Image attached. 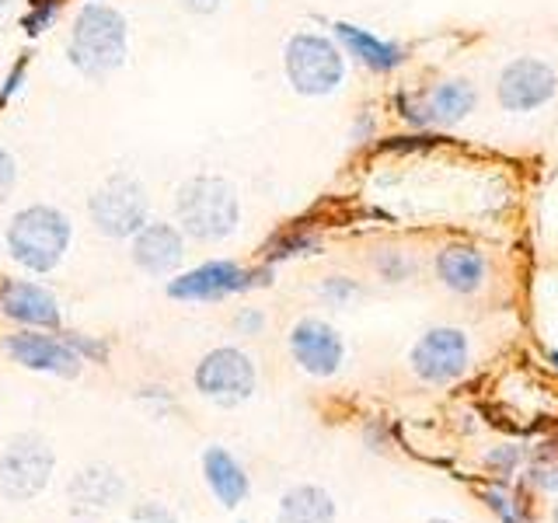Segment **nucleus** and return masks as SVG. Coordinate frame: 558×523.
I'll return each mask as SVG.
<instances>
[{"label":"nucleus","mask_w":558,"mask_h":523,"mask_svg":"<svg viewBox=\"0 0 558 523\" xmlns=\"http://www.w3.org/2000/svg\"><path fill=\"white\" fill-rule=\"evenodd\" d=\"M130 57V25L126 14L101 0H87L74 14L66 35V60L84 81H105L126 66Z\"/></svg>","instance_id":"f257e3e1"},{"label":"nucleus","mask_w":558,"mask_h":523,"mask_svg":"<svg viewBox=\"0 0 558 523\" xmlns=\"http://www.w3.org/2000/svg\"><path fill=\"white\" fill-rule=\"evenodd\" d=\"M74 241V223L52 203H28L8 220L4 248L14 266L25 272L49 276L63 266V258Z\"/></svg>","instance_id":"f03ea898"},{"label":"nucleus","mask_w":558,"mask_h":523,"mask_svg":"<svg viewBox=\"0 0 558 523\" xmlns=\"http://www.w3.org/2000/svg\"><path fill=\"white\" fill-rule=\"evenodd\" d=\"M174 223L199 244L227 241L241 223V196L220 174H192L174 188Z\"/></svg>","instance_id":"7ed1b4c3"},{"label":"nucleus","mask_w":558,"mask_h":523,"mask_svg":"<svg viewBox=\"0 0 558 523\" xmlns=\"http://www.w3.org/2000/svg\"><path fill=\"white\" fill-rule=\"evenodd\" d=\"M345 52L325 32H293L283 46V74L293 95L328 98L345 84Z\"/></svg>","instance_id":"20e7f679"},{"label":"nucleus","mask_w":558,"mask_h":523,"mask_svg":"<svg viewBox=\"0 0 558 523\" xmlns=\"http://www.w3.org/2000/svg\"><path fill=\"white\" fill-rule=\"evenodd\" d=\"M87 217L95 231L112 241H130L140 227L150 220L147 185L130 171H112L92 196H87Z\"/></svg>","instance_id":"39448f33"},{"label":"nucleus","mask_w":558,"mask_h":523,"mask_svg":"<svg viewBox=\"0 0 558 523\" xmlns=\"http://www.w3.org/2000/svg\"><path fill=\"white\" fill-rule=\"evenodd\" d=\"M57 471V453L35 433H14L0 447V496L8 502L39 499Z\"/></svg>","instance_id":"423d86ee"},{"label":"nucleus","mask_w":558,"mask_h":523,"mask_svg":"<svg viewBox=\"0 0 558 523\" xmlns=\"http://www.w3.org/2000/svg\"><path fill=\"white\" fill-rule=\"evenodd\" d=\"M272 283V266L258 269H244L241 262L231 258H209L203 266L179 272L168 279V296L171 301H189V304H214L223 301V296H234V293H248L255 287H269Z\"/></svg>","instance_id":"0eeeda50"},{"label":"nucleus","mask_w":558,"mask_h":523,"mask_svg":"<svg viewBox=\"0 0 558 523\" xmlns=\"http://www.w3.org/2000/svg\"><path fill=\"white\" fill-rule=\"evenodd\" d=\"M192 384H196V391L206 401H214V405H220V409H234L255 394L258 370H255V360L244 353V349L217 345L196 363Z\"/></svg>","instance_id":"6e6552de"},{"label":"nucleus","mask_w":558,"mask_h":523,"mask_svg":"<svg viewBox=\"0 0 558 523\" xmlns=\"http://www.w3.org/2000/svg\"><path fill=\"white\" fill-rule=\"evenodd\" d=\"M558 98V70L541 57H513L496 77V101L502 112H541Z\"/></svg>","instance_id":"1a4fd4ad"},{"label":"nucleus","mask_w":558,"mask_h":523,"mask_svg":"<svg viewBox=\"0 0 558 523\" xmlns=\"http://www.w3.org/2000/svg\"><path fill=\"white\" fill-rule=\"evenodd\" d=\"M409 366L423 384H453L468 374L471 366V339L453 325L426 328L409 349Z\"/></svg>","instance_id":"9d476101"},{"label":"nucleus","mask_w":558,"mask_h":523,"mask_svg":"<svg viewBox=\"0 0 558 523\" xmlns=\"http://www.w3.org/2000/svg\"><path fill=\"white\" fill-rule=\"evenodd\" d=\"M290 356L311 377H336L345 363V342L336 325L322 318H301L287 336Z\"/></svg>","instance_id":"9b49d317"},{"label":"nucleus","mask_w":558,"mask_h":523,"mask_svg":"<svg viewBox=\"0 0 558 523\" xmlns=\"http://www.w3.org/2000/svg\"><path fill=\"white\" fill-rule=\"evenodd\" d=\"M8 356L25 366V370L35 374H52V377H77L81 374V353L74 345L66 342V336H46V331H35V328H22L14 336L4 339Z\"/></svg>","instance_id":"f8f14e48"},{"label":"nucleus","mask_w":558,"mask_h":523,"mask_svg":"<svg viewBox=\"0 0 558 523\" xmlns=\"http://www.w3.org/2000/svg\"><path fill=\"white\" fill-rule=\"evenodd\" d=\"M130 258L144 276H154V279L179 276L185 262V234L179 231V223H171V220H147L130 238Z\"/></svg>","instance_id":"ddd939ff"},{"label":"nucleus","mask_w":558,"mask_h":523,"mask_svg":"<svg viewBox=\"0 0 558 523\" xmlns=\"http://www.w3.org/2000/svg\"><path fill=\"white\" fill-rule=\"evenodd\" d=\"M0 318H8L22 328L35 331H57L63 314L60 301L49 287L35 283V279H0Z\"/></svg>","instance_id":"4468645a"},{"label":"nucleus","mask_w":558,"mask_h":523,"mask_svg":"<svg viewBox=\"0 0 558 523\" xmlns=\"http://www.w3.org/2000/svg\"><path fill=\"white\" fill-rule=\"evenodd\" d=\"M331 39L342 46V52L349 60L360 63L363 70H371V74H377V77H388L409 63V49L401 42L384 39V35L363 28V25H353V22L331 25Z\"/></svg>","instance_id":"2eb2a0df"},{"label":"nucleus","mask_w":558,"mask_h":523,"mask_svg":"<svg viewBox=\"0 0 558 523\" xmlns=\"http://www.w3.org/2000/svg\"><path fill=\"white\" fill-rule=\"evenodd\" d=\"M429 130H453L478 109V84L468 77H444L423 92Z\"/></svg>","instance_id":"dca6fc26"},{"label":"nucleus","mask_w":558,"mask_h":523,"mask_svg":"<svg viewBox=\"0 0 558 523\" xmlns=\"http://www.w3.org/2000/svg\"><path fill=\"white\" fill-rule=\"evenodd\" d=\"M436 279L444 283V290L458 293V296H475L485 279H488V258L475 248V244H444L440 252H436Z\"/></svg>","instance_id":"f3484780"},{"label":"nucleus","mask_w":558,"mask_h":523,"mask_svg":"<svg viewBox=\"0 0 558 523\" xmlns=\"http://www.w3.org/2000/svg\"><path fill=\"white\" fill-rule=\"evenodd\" d=\"M203 478H206L209 492L217 496V502L223 506V510H238V506L252 492L248 471L241 467V461L227 447H206Z\"/></svg>","instance_id":"a211bd4d"},{"label":"nucleus","mask_w":558,"mask_h":523,"mask_svg":"<svg viewBox=\"0 0 558 523\" xmlns=\"http://www.w3.org/2000/svg\"><path fill=\"white\" fill-rule=\"evenodd\" d=\"M276 523H336V499L322 485H293L279 499Z\"/></svg>","instance_id":"6ab92c4d"},{"label":"nucleus","mask_w":558,"mask_h":523,"mask_svg":"<svg viewBox=\"0 0 558 523\" xmlns=\"http://www.w3.org/2000/svg\"><path fill=\"white\" fill-rule=\"evenodd\" d=\"M318 252V238L307 234V231H296V227H287V231H279L266 241V262L276 266V262L283 258H293V255H314Z\"/></svg>","instance_id":"aec40b11"},{"label":"nucleus","mask_w":558,"mask_h":523,"mask_svg":"<svg viewBox=\"0 0 558 523\" xmlns=\"http://www.w3.org/2000/svg\"><path fill=\"white\" fill-rule=\"evenodd\" d=\"M374 272L384 279V283H405V279L415 272V262L401 252V248H377L371 258Z\"/></svg>","instance_id":"412c9836"},{"label":"nucleus","mask_w":558,"mask_h":523,"mask_svg":"<svg viewBox=\"0 0 558 523\" xmlns=\"http://www.w3.org/2000/svg\"><path fill=\"white\" fill-rule=\"evenodd\" d=\"M395 115L401 122H409V130H429V119H426V105H423V92H412V87H398L395 98Z\"/></svg>","instance_id":"4be33fe9"},{"label":"nucleus","mask_w":558,"mask_h":523,"mask_svg":"<svg viewBox=\"0 0 558 523\" xmlns=\"http://www.w3.org/2000/svg\"><path fill=\"white\" fill-rule=\"evenodd\" d=\"M60 11H63V0H28V11L22 17V28L28 39H35V35H43L57 25Z\"/></svg>","instance_id":"5701e85b"},{"label":"nucleus","mask_w":558,"mask_h":523,"mask_svg":"<svg viewBox=\"0 0 558 523\" xmlns=\"http://www.w3.org/2000/svg\"><path fill=\"white\" fill-rule=\"evenodd\" d=\"M318 293H322L325 304L345 307V304H353L360 296V283H356V279H349V276H328V279H322Z\"/></svg>","instance_id":"b1692460"},{"label":"nucleus","mask_w":558,"mask_h":523,"mask_svg":"<svg viewBox=\"0 0 558 523\" xmlns=\"http://www.w3.org/2000/svg\"><path fill=\"white\" fill-rule=\"evenodd\" d=\"M433 144H440V136L433 139V133L429 130H415V133H409V136H388V139H380L377 144V150H388V154H412V150H426V147H433Z\"/></svg>","instance_id":"393cba45"},{"label":"nucleus","mask_w":558,"mask_h":523,"mask_svg":"<svg viewBox=\"0 0 558 523\" xmlns=\"http://www.w3.org/2000/svg\"><path fill=\"white\" fill-rule=\"evenodd\" d=\"M485 506L493 510L502 523H523V513H520V502L513 496H506L502 488H485L482 492Z\"/></svg>","instance_id":"a878e982"},{"label":"nucleus","mask_w":558,"mask_h":523,"mask_svg":"<svg viewBox=\"0 0 558 523\" xmlns=\"http://www.w3.org/2000/svg\"><path fill=\"white\" fill-rule=\"evenodd\" d=\"M377 130H380V119H377V112L371 109V105H363V109L353 115V126H349V139H353L356 147H363V144H374V139H377Z\"/></svg>","instance_id":"bb28decb"},{"label":"nucleus","mask_w":558,"mask_h":523,"mask_svg":"<svg viewBox=\"0 0 558 523\" xmlns=\"http://www.w3.org/2000/svg\"><path fill=\"white\" fill-rule=\"evenodd\" d=\"M25 77H28V57L22 52V57L14 60V66L8 70V77H4V84H0V109H4V105L22 92V84H25Z\"/></svg>","instance_id":"cd10ccee"},{"label":"nucleus","mask_w":558,"mask_h":523,"mask_svg":"<svg viewBox=\"0 0 558 523\" xmlns=\"http://www.w3.org/2000/svg\"><path fill=\"white\" fill-rule=\"evenodd\" d=\"M66 342L77 349L81 360H95V363L109 360V345H105L101 339H87V336H77V331H66Z\"/></svg>","instance_id":"c85d7f7f"},{"label":"nucleus","mask_w":558,"mask_h":523,"mask_svg":"<svg viewBox=\"0 0 558 523\" xmlns=\"http://www.w3.org/2000/svg\"><path fill=\"white\" fill-rule=\"evenodd\" d=\"M523 461V447H496L488 453V464H493L499 475H513V467Z\"/></svg>","instance_id":"c756f323"},{"label":"nucleus","mask_w":558,"mask_h":523,"mask_svg":"<svg viewBox=\"0 0 558 523\" xmlns=\"http://www.w3.org/2000/svg\"><path fill=\"white\" fill-rule=\"evenodd\" d=\"M17 185V161L14 154L0 147V203H4Z\"/></svg>","instance_id":"7c9ffc66"},{"label":"nucleus","mask_w":558,"mask_h":523,"mask_svg":"<svg viewBox=\"0 0 558 523\" xmlns=\"http://www.w3.org/2000/svg\"><path fill=\"white\" fill-rule=\"evenodd\" d=\"M234 328L241 331V336H262V328H266V314H262L258 307H241L234 314Z\"/></svg>","instance_id":"2f4dec72"},{"label":"nucleus","mask_w":558,"mask_h":523,"mask_svg":"<svg viewBox=\"0 0 558 523\" xmlns=\"http://www.w3.org/2000/svg\"><path fill=\"white\" fill-rule=\"evenodd\" d=\"M182 11L189 14H199V17H209V14H217L223 8V0H179Z\"/></svg>","instance_id":"473e14b6"},{"label":"nucleus","mask_w":558,"mask_h":523,"mask_svg":"<svg viewBox=\"0 0 558 523\" xmlns=\"http://www.w3.org/2000/svg\"><path fill=\"white\" fill-rule=\"evenodd\" d=\"M534 482H537L541 488H548V492H558V464L537 467V471H534Z\"/></svg>","instance_id":"72a5a7b5"},{"label":"nucleus","mask_w":558,"mask_h":523,"mask_svg":"<svg viewBox=\"0 0 558 523\" xmlns=\"http://www.w3.org/2000/svg\"><path fill=\"white\" fill-rule=\"evenodd\" d=\"M548 366L558 374V349H548Z\"/></svg>","instance_id":"f704fd0d"},{"label":"nucleus","mask_w":558,"mask_h":523,"mask_svg":"<svg viewBox=\"0 0 558 523\" xmlns=\"http://www.w3.org/2000/svg\"><path fill=\"white\" fill-rule=\"evenodd\" d=\"M11 4H14V0H0V14H4V11H8Z\"/></svg>","instance_id":"c9c22d12"},{"label":"nucleus","mask_w":558,"mask_h":523,"mask_svg":"<svg viewBox=\"0 0 558 523\" xmlns=\"http://www.w3.org/2000/svg\"><path fill=\"white\" fill-rule=\"evenodd\" d=\"M426 523H453V520H447V516H436V520H426Z\"/></svg>","instance_id":"e433bc0d"}]
</instances>
